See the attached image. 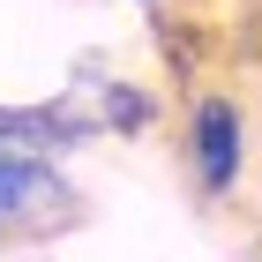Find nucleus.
<instances>
[{
	"mask_svg": "<svg viewBox=\"0 0 262 262\" xmlns=\"http://www.w3.org/2000/svg\"><path fill=\"white\" fill-rule=\"evenodd\" d=\"M90 113H98V127L105 135H120V127H150L158 120V98L142 90V82H90Z\"/></svg>",
	"mask_w": 262,
	"mask_h": 262,
	"instance_id": "nucleus-3",
	"label": "nucleus"
},
{
	"mask_svg": "<svg viewBox=\"0 0 262 262\" xmlns=\"http://www.w3.org/2000/svg\"><path fill=\"white\" fill-rule=\"evenodd\" d=\"M135 8H165V0H135Z\"/></svg>",
	"mask_w": 262,
	"mask_h": 262,
	"instance_id": "nucleus-4",
	"label": "nucleus"
},
{
	"mask_svg": "<svg viewBox=\"0 0 262 262\" xmlns=\"http://www.w3.org/2000/svg\"><path fill=\"white\" fill-rule=\"evenodd\" d=\"M247 158H255V127H247V105L232 90H195L180 113V165L195 180L202 202H232L247 180Z\"/></svg>",
	"mask_w": 262,
	"mask_h": 262,
	"instance_id": "nucleus-1",
	"label": "nucleus"
},
{
	"mask_svg": "<svg viewBox=\"0 0 262 262\" xmlns=\"http://www.w3.org/2000/svg\"><path fill=\"white\" fill-rule=\"evenodd\" d=\"M60 217H75V187L23 142L0 135V240H30V232H53Z\"/></svg>",
	"mask_w": 262,
	"mask_h": 262,
	"instance_id": "nucleus-2",
	"label": "nucleus"
}]
</instances>
